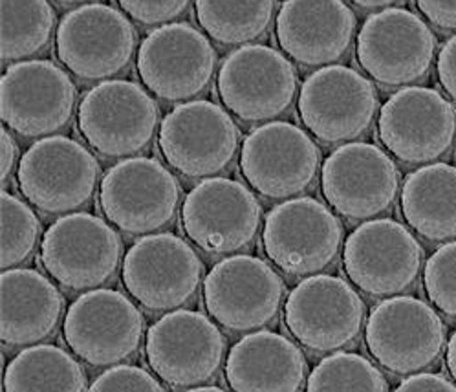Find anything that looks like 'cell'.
Segmentation results:
<instances>
[{
	"mask_svg": "<svg viewBox=\"0 0 456 392\" xmlns=\"http://www.w3.org/2000/svg\"><path fill=\"white\" fill-rule=\"evenodd\" d=\"M182 189L164 163L134 156L112 166L100 187V206L109 222L126 235H143L164 230L175 222Z\"/></svg>",
	"mask_w": 456,
	"mask_h": 392,
	"instance_id": "6da1fadb",
	"label": "cell"
},
{
	"mask_svg": "<svg viewBox=\"0 0 456 392\" xmlns=\"http://www.w3.org/2000/svg\"><path fill=\"white\" fill-rule=\"evenodd\" d=\"M416 6L436 28L456 31V0H421Z\"/></svg>",
	"mask_w": 456,
	"mask_h": 392,
	"instance_id": "8d00e7d4",
	"label": "cell"
},
{
	"mask_svg": "<svg viewBox=\"0 0 456 392\" xmlns=\"http://www.w3.org/2000/svg\"><path fill=\"white\" fill-rule=\"evenodd\" d=\"M121 277L130 298L151 312H175L200 288L204 265L182 237L156 233L142 237L123 258Z\"/></svg>",
	"mask_w": 456,
	"mask_h": 392,
	"instance_id": "5bb4252c",
	"label": "cell"
},
{
	"mask_svg": "<svg viewBox=\"0 0 456 392\" xmlns=\"http://www.w3.org/2000/svg\"><path fill=\"white\" fill-rule=\"evenodd\" d=\"M324 200L348 220H367L396 202L400 171L383 149L365 142L338 147L322 163Z\"/></svg>",
	"mask_w": 456,
	"mask_h": 392,
	"instance_id": "603a6c76",
	"label": "cell"
},
{
	"mask_svg": "<svg viewBox=\"0 0 456 392\" xmlns=\"http://www.w3.org/2000/svg\"><path fill=\"white\" fill-rule=\"evenodd\" d=\"M159 151L187 178H215L232 166L240 133L225 109L199 100L175 107L159 125Z\"/></svg>",
	"mask_w": 456,
	"mask_h": 392,
	"instance_id": "8fae6325",
	"label": "cell"
},
{
	"mask_svg": "<svg viewBox=\"0 0 456 392\" xmlns=\"http://www.w3.org/2000/svg\"><path fill=\"white\" fill-rule=\"evenodd\" d=\"M216 52L200 29L187 22L159 26L138 48L136 69L158 100L180 103L208 90L216 70Z\"/></svg>",
	"mask_w": 456,
	"mask_h": 392,
	"instance_id": "4fadbf2b",
	"label": "cell"
},
{
	"mask_svg": "<svg viewBox=\"0 0 456 392\" xmlns=\"http://www.w3.org/2000/svg\"><path fill=\"white\" fill-rule=\"evenodd\" d=\"M159 109L138 83L103 81L90 88L77 107L85 142L105 158H128L145 151L158 130Z\"/></svg>",
	"mask_w": 456,
	"mask_h": 392,
	"instance_id": "3957f363",
	"label": "cell"
},
{
	"mask_svg": "<svg viewBox=\"0 0 456 392\" xmlns=\"http://www.w3.org/2000/svg\"><path fill=\"white\" fill-rule=\"evenodd\" d=\"M76 103V83L52 61H22L3 76L0 114L12 133L24 138L57 136L70 125Z\"/></svg>",
	"mask_w": 456,
	"mask_h": 392,
	"instance_id": "ffe728a7",
	"label": "cell"
},
{
	"mask_svg": "<svg viewBox=\"0 0 456 392\" xmlns=\"http://www.w3.org/2000/svg\"><path fill=\"white\" fill-rule=\"evenodd\" d=\"M395 392H456V385L440 374L419 372L403 380Z\"/></svg>",
	"mask_w": 456,
	"mask_h": 392,
	"instance_id": "74e56055",
	"label": "cell"
},
{
	"mask_svg": "<svg viewBox=\"0 0 456 392\" xmlns=\"http://www.w3.org/2000/svg\"><path fill=\"white\" fill-rule=\"evenodd\" d=\"M123 242L114 227L90 213L57 218L43 237L41 263L64 288L83 291L110 282L121 265Z\"/></svg>",
	"mask_w": 456,
	"mask_h": 392,
	"instance_id": "ba28073f",
	"label": "cell"
},
{
	"mask_svg": "<svg viewBox=\"0 0 456 392\" xmlns=\"http://www.w3.org/2000/svg\"><path fill=\"white\" fill-rule=\"evenodd\" d=\"M17 159H19V145L13 135L4 127L0 130V178H3V182H6L12 176Z\"/></svg>",
	"mask_w": 456,
	"mask_h": 392,
	"instance_id": "f35d334b",
	"label": "cell"
},
{
	"mask_svg": "<svg viewBox=\"0 0 456 392\" xmlns=\"http://www.w3.org/2000/svg\"><path fill=\"white\" fill-rule=\"evenodd\" d=\"M88 392H167L154 374L136 365H116L97 376Z\"/></svg>",
	"mask_w": 456,
	"mask_h": 392,
	"instance_id": "836d02e7",
	"label": "cell"
},
{
	"mask_svg": "<svg viewBox=\"0 0 456 392\" xmlns=\"http://www.w3.org/2000/svg\"><path fill=\"white\" fill-rule=\"evenodd\" d=\"M3 61L22 62L41 53L55 28V12L46 0H3Z\"/></svg>",
	"mask_w": 456,
	"mask_h": 392,
	"instance_id": "f1b7e54d",
	"label": "cell"
},
{
	"mask_svg": "<svg viewBox=\"0 0 456 392\" xmlns=\"http://www.w3.org/2000/svg\"><path fill=\"white\" fill-rule=\"evenodd\" d=\"M187 392H227V390H224V388H220V387H194V388H189Z\"/></svg>",
	"mask_w": 456,
	"mask_h": 392,
	"instance_id": "60d3db41",
	"label": "cell"
},
{
	"mask_svg": "<svg viewBox=\"0 0 456 392\" xmlns=\"http://www.w3.org/2000/svg\"><path fill=\"white\" fill-rule=\"evenodd\" d=\"M216 88L224 107L239 119L270 123L296 100L297 70L279 50L248 45L224 59Z\"/></svg>",
	"mask_w": 456,
	"mask_h": 392,
	"instance_id": "7c38bea8",
	"label": "cell"
},
{
	"mask_svg": "<svg viewBox=\"0 0 456 392\" xmlns=\"http://www.w3.org/2000/svg\"><path fill=\"white\" fill-rule=\"evenodd\" d=\"M423 286L429 301L447 317L456 319V241L440 246L426 263Z\"/></svg>",
	"mask_w": 456,
	"mask_h": 392,
	"instance_id": "d6a6232c",
	"label": "cell"
},
{
	"mask_svg": "<svg viewBox=\"0 0 456 392\" xmlns=\"http://www.w3.org/2000/svg\"><path fill=\"white\" fill-rule=\"evenodd\" d=\"M306 392H388V383L365 355L334 352L314 367Z\"/></svg>",
	"mask_w": 456,
	"mask_h": 392,
	"instance_id": "4dcf8cb0",
	"label": "cell"
},
{
	"mask_svg": "<svg viewBox=\"0 0 456 392\" xmlns=\"http://www.w3.org/2000/svg\"><path fill=\"white\" fill-rule=\"evenodd\" d=\"M138 45L134 24L116 6L90 3L64 13L55 36L62 67L83 81H110L128 69Z\"/></svg>",
	"mask_w": 456,
	"mask_h": 392,
	"instance_id": "7a4b0ae2",
	"label": "cell"
},
{
	"mask_svg": "<svg viewBox=\"0 0 456 392\" xmlns=\"http://www.w3.org/2000/svg\"><path fill=\"white\" fill-rule=\"evenodd\" d=\"M0 209H3V268L13 270L31 257L36 251L43 225L36 211L31 209L19 196L3 191L0 196Z\"/></svg>",
	"mask_w": 456,
	"mask_h": 392,
	"instance_id": "1f68e13d",
	"label": "cell"
},
{
	"mask_svg": "<svg viewBox=\"0 0 456 392\" xmlns=\"http://www.w3.org/2000/svg\"><path fill=\"white\" fill-rule=\"evenodd\" d=\"M402 213L423 239H456V167L431 163L411 173L402 187Z\"/></svg>",
	"mask_w": 456,
	"mask_h": 392,
	"instance_id": "4316f807",
	"label": "cell"
},
{
	"mask_svg": "<svg viewBox=\"0 0 456 392\" xmlns=\"http://www.w3.org/2000/svg\"><path fill=\"white\" fill-rule=\"evenodd\" d=\"M365 345L385 371L407 376L431 367L445 347V326L433 306L396 296L374 306L365 326Z\"/></svg>",
	"mask_w": 456,
	"mask_h": 392,
	"instance_id": "9a60e30c",
	"label": "cell"
},
{
	"mask_svg": "<svg viewBox=\"0 0 456 392\" xmlns=\"http://www.w3.org/2000/svg\"><path fill=\"white\" fill-rule=\"evenodd\" d=\"M355 15L341 0L284 3L277 13L275 36L282 52L303 67H332L350 50Z\"/></svg>",
	"mask_w": 456,
	"mask_h": 392,
	"instance_id": "cb8c5ba5",
	"label": "cell"
},
{
	"mask_svg": "<svg viewBox=\"0 0 456 392\" xmlns=\"http://www.w3.org/2000/svg\"><path fill=\"white\" fill-rule=\"evenodd\" d=\"M445 365H447V371H449L451 378L456 383V332L451 336V339L447 343V348H445Z\"/></svg>",
	"mask_w": 456,
	"mask_h": 392,
	"instance_id": "ab89813d",
	"label": "cell"
},
{
	"mask_svg": "<svg viewBox=\"0 0 456 392\" xmlns=\"http://www.w3.org/2000/svg\"><path fill=\"white\" fill-rule=\"evenodd\" d=\"M145 334V317L125 293L110 288L79 296L62 321V336L81 362L116 367L133 357Z\"/></svg>",
	"mask_w": 456,
	"mask_h": 392,
	"instance_id": "52a82bcc",
	"label": "cell"
},
{
	"mask_svg": "<svg viewBox=\"0 0 456 392\" xmlns=\"http://www.w3.org/2000/svg\"><path fill=\"white\" fill-rule=\"evenodd\" d=\"M341 242L339 218L329 206L310 196L289 199L265 218V253L291 277H306L329 268L339 255Z\"/></svg>",
	"mask_w": 456,
	"mask_h": 392,
	"instance_id": "9c48e42d",
	"label": "cell"
},
{
	"mask_svg": "<svg viewBox=\"0 0 456 392\" xmlns=\"http://www.w3.org/2000/svg\"><path fill=\"white\" fill-rule=\"evenodd\" d=\"M436 74L444 92L456 103V36L442 46L436 61Z\"/></svg>",
	"mask_w": 456,
	"mask_h": 392,
	"instance_id": "d590c367",
	"label": "cell"
},
{
	"mask_svg": "<svg viewBox=\"0 0 456 392\" xmlns=\"http://www.w3.org/2000/svg\"><path fill=\"white\" fill-rule=\"evenodd\" d=\"M321 166V149L301 127L270 121L256 127L240 147V171L265 199L282 200L305 192Z\"/></svg>",
	"mask_w": 456,
	"mask_h": 392,
	"instance_id": "d6986e66",
	"label": "cell"
},
{
	"mask_svg": "<svg viewBox=\"0 0 456 392\" xmlns=\"http://www.w3.org/2000/svg\"><path fill=\"white\" fill-rule=\"evenodd\" d=\"M263 224V206L244 184L208 178L194 185L182 204V227L189 241L209 255L248 249Z\"/></svg>",
	"mask_w": 456,
	"mask_h": 392,
	"instance_id": "2e32d148",
	"label": "cell"
},
{
	"mask_svg": "<svg viewBox=\"0 0 456 392\" xmlns=\"http://www.w3.org/2000/svg\"><path fill=\"white\" fill-rule=\"evenodd\" d=\"M435 52L436 39L428 22L400 6L374 12L355 43L360 67L385 88L407 86L426 78Z\"/></svg>",
	"mask_w": 456,
	"mask_h": 392,
	"instance_id": "5b68a950",
	"label": "cell"
},
{
	"mask_svg": "<svg viewBox=\"0 0 456 392\" xmlns=\"http://www.w3.org/2000/svg\"><path fill=\"white\" fill-rule=\"evenodd\" d=\"M297 110L305 128L321 143H352L372 127L378 94L363 74L332 64L305 79Z\"/></svg>",
	"mask_w": 456,
	"mask_h": 392,
	"instance_id": "e0dca14e",
	"label": "cell"
},
{
	"mask_svg": "<svg viewBox=\"0 0 456 392\" xmlns=\"http://www.w3.org/2000/svg\"><path fill=\"white\" fill-rule=\"evenodd\" d=\"M224 374L233 392H301L308 381V365L291 339L258 331L232 347Z\"/></svg>",
	"mask_w": 456,
	"mask_h": 392,
	"instance_id": "d4e9b609",
	"label": "cell"
},
{
	"mask_svg": "<svg viewBox=\"0 0 456 392\" xmlns=\"http://www.w3.org/2000/svg\"><path fill=\"white\" fill-rule=\"evenodd\" d=\"M100 175V161L88 147L69 136H50L20 158L17 184L24 199L43 213L70 215L92 200Z\"/></svg>",
	"mask_w": 456,
	"mask_h": 392,
	"instance_id": "277c9868",
	"label": "cell"
},
{
	"mask_svg": "<svg viewBox=\"0 0 456 392\" xmlns=\"http://www.w3.org/2000/svg\"><path fill=\"white\" fill-rule=\"evenodd\" d=\"M4 392H88L77 359L55 345L20 350L4 371Z\"/></svg>",
	"mask_w": 456,
	"mask_h": 392,
	"instance_id": "83f0119b",
	"label": "cell"
},
{
	"mask_svg": "<svg viewBox=\"0 0 456 392\" xmlns=\"http://www.w3.org/2000/svg\"><path fill=\"white\" fill-rule=\"evenodd\" d=\"M118 6L143 26H166V22L182 17L191 4L185 0H121Z\"/></svg>",
	"mask_w": 456,
	"mask_h": 392,
	"instance_id": "e575fe53",
	"label": "cell"
},
{
	"mask_svg": "<svg viewBox=\"0 0 456 392\" xmlns=\"http://www.w3.org/2000/svg\"><path fill=\"white\" fill-rule=\"evenodd\" d=\"M275 3H197L199 24L206 34L224 46H248L263 37L275 13Z\"/></svg>",
	"mask_w": 456,
	"mask_h": 392,
	"instance_id": "f546056e",
	"label": "cell"
},
{
	"mask_svg": "<svg viewBox=\"0 0 456 392\" xmlns=\"http://www.w3.org/2000/svg\"><path fill=\"white\" fill-rule=\"evenodd\" d=\"M286 286L266 260L232 255L216 263L204 279L208 314L225 331L242 334L277 321Z\"/></svg>",
	"mask_w": 456,
	"mask_h": 392,
	"instance_id": "8992f818",
	"label": "cell"
},
{
	"mask_svg": "<svg viewBox=\"0 0 456 392\" xmlns=\"http://www.w3.org/2000/svg\"><path fill=\"white\" fill-rule=\"evenodd\" d=\"M378 136L400 161L431 166L451 151L456 140V109L435 88H402L381 107Z\"/></svg>",
	"mask_w": 456,
	"mask_h": 392,
	"instance_id": "44dd1931",
	"label": "cell"
},
{
	"mask_svg": "<svg viewBox=\"0 0 456 392\" xmlns=\"http://www.w3.org/2000/svg\"><path fill=\"white\" fill-rule=\"evenodd\" d=\"M289 336L314 354H334L354 343L365 323V303L352 284L336 275H312L284 303Z\"/></svg>",
	"mask_w": 456,
	"mask_h": 392,
	"instance_id": "30bf717a",
	"label": "cell"
},
{
	"mask_svg": "<svg viewBox=\"0 0 456 392\" xmlns=\"http://www.w3.org/2000/svg\"><path fill=\"white\" fill-rule=\"evenodd\" d=\"M421 260L416 237L393 218L363 222L343 248L346 277L370 298H396L409 290L419 275Z\"/></svg>",
	"mask_w": 456,
	"mask_h": 392,
	"instance_id": "7402d4cb",
	"label": "cell"
},
{
	"mask_svg": "<svg viewBox=\"0 0 456 392\" xmlns=\"http://www.w3.org/2000/svg\"><path fill=\"white\" fill-rule=\"evenodd\" d=\"M0 286V338L6 347H34L57 331L64 298L48 277L29 268H13L3 274Z\"/></svg>",
	"mask_w": 456,
	"mask_h": 392,
	"instance_id": "484cf974",
	"label": "cell"
},
{
	"mask_svg": "<svg viewBox=\"0 0 456 392\" xmlns=\"http://www.w3.org/2000/svg\"><path fill=\"white\" fill-rule=\"evenodd\" d=\"M224 354V334L202 312H169L147 332V363L175 388H194L211 381L222 367Z\"/></svg>",
	"mask_w": 456,
	"mask_h": 392,
	"instance_id": "ac0fdd59",
	"label": "cell"
}]
</instances>
